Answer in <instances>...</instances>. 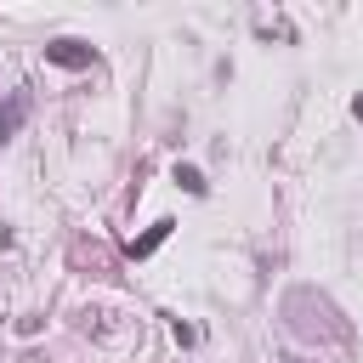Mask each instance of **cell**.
I'll list each match as a JSON object with an SVG mask.
<instances>
[{"label": "cell", "instance_id": "4", "mask_svg": "<svg viewBox=\"0 0 363 363\" xmlns=\"http://www.w3.org/2000/svg\"><path fill=\"white\" fill-rule=\"evenodd\" d=\"M352 108H357V119H363V96H357V102H352Z\"/></svg>", "mask_w": 363, "mask_h": 363}, {"label": "cell", "instance_id": "1", "mask_svg": "<svg viewBox=\"0 0 363 363\" xmlns=\"http://www.w3.org/2000/svg\"><path fill=\"white\" fill-rule=\"evenodd\" d=\"M23 119H28V91H11V96H6V108H0V147L17 136V125H23Z\"/></svg>", "mask_w": 363, "mask_h": 363}, {"label": "cell", "instance_id": "2", "mask_svg": "<svg viewBox=\"0 0 363 363\" xmlns=\"http://www.w3.org/2000/svg\"><path fill=\"white\" fill-rule=\"evenodd\" d=\"M45 62H57V68H85L91 51H85L79 40H57V45H45Z\"/></svg>", "mask_w": 363, "mask_h": 363}, {"label": "cell", "instance_id": "3", "mask_svg": "<svg viewBox=\"0 0 363 363\" xmlns=\"http://www.w3.org/2000/svg\"><path fill=\"white\" fill-rule=\"evenodd\" d=\"M176 182H182V187H187V193H204V176H199V170H193V164H182V170H176Z\"/></svg>", "mask_w": 363, "mask_h": 363}]
</instances>
